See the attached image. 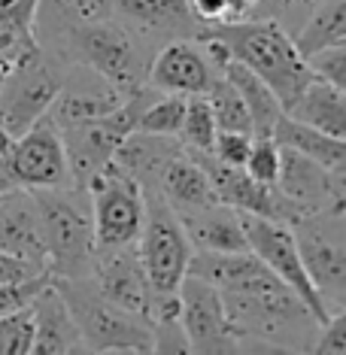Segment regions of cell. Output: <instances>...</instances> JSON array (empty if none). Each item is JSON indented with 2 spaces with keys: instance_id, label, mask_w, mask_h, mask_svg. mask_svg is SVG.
I'll list each match as a JSON object with an SVG mask.
<instances>
[{
  "instance_id": "6da1fadb",
  "label": "cell",
  "mask_w": 346,
  "mask_h": 355,
  "mask_svg": "<svg viewBox=\"0 0 346 355\" xmlns=\"http://www.w3.org/2000/svg\"><path fill=\"white\" fill-rule=\"evenodd\" d=\"M222 304L240 349L313 352L322 325L283 279L270 277L252 288L222 292Z\"/></svg>"
},
{
  "instance_id": "7a4b0ae2",
  "label": "cell",
  "mask_w": 346,
  "mask_h": 355,
  "mask_svg": "<svg viewBox=\"0 0 346 355\" xmlns=\"http://www.w3.org/2000/svg\"><path fill=\"white\" fill-rule=\"evenodd\" d=\"M207 31L228 46L231 61H240L246 70H252L277 94V101L283 103V112L292 107L295 98L304 92V85L313 79L292 34L286 28H279L273 19L246 15L240 21L213 25Z\"/></svg>"
},
{
  "instance_id": "3957f363",
  "label": "cell",
  "mask_w": 346,
  "mask_h": 355,
  "mask_svg": "<svg viewBox=\"0 0 346 355\" xmlns=\"http://www.w3.org/2000/svg\"><path fill=\"white\" fill-rule=\"evenodd\" d=\"M37 204L40 237L46 246V270L52 279L88 277L94 258V225L88 189L64 185V189L31 191Z\"/></svg>"
},
{
  "instance_id": "277c9868",
  "label": "cell",
  "mask_w": 346,
  "mask_h": 355,
  "mask_svg": "<svg viewBox=\"0 0 346 355\" xmlns=\"http://www.w3.org/2000/svg\"><path fill=\"white\" fill-rule=\"evenodd\" d=\"M64 64H85L94 73H101L122 98L140 92L146 85L152 52L143 46L131 31L122 28L116 19H103L94 25H83L64 34L58 43L46 46Z\"/></svg>"
},
{
  "instance_id": "5b68a950",
  "label": "cell",
  "mask_w": 346,
  "mask_h": 355,
  "mask_svg": "<svg viewBox=\"0 0 346 355\" xmlns=\"http://www.w3.org/2000/svg\"><path fill=\"white\" fill-rule=\"evenodd\" d=\"M52 282L70 306L85 352H152L149 319L110 304L88 277Z\"/></svg>"
},
{
  "instance_id": "8992f818",
  "label": "cell",
  "mask_w": 346,
  "mask_h": 355,
  "mask_svg": "<svg viewBox=\"0 0 346 355\" xmlns=\"http://www.w3.org/2000/svg\"><path fill=\"white\" fill-rule=\"evenodd\" d=\"M301 264L328 316L346 310V204L307 213L292 225Z\"/></svg>"
},
{
  "instance_id": "52a82bcc",
  "label": "cell",
  "mask_w": 346,
  "mask_h": 355,
  "mask_svg": "<svg viewBox=\"0 0 346 355\" xmlns=\"http://www.w3.org/2000/svg\"><path fill=\"white\" fill-rule=\"evenodd\" d=\"M67 64L58 61L43 46L21 52L0 76V125L6 137L25 134L37 119L49 112L55 94L61 92Z\"/></svg>"
},
{
  "instance_id": "ba28073f",
  "label": "cell",
  "mask_w": 346,
  "mask_h": 355,
  "mask_svg": "<svg viewBox=\"0 0 346 355\" xmlns=\"http://www.w3.org/2000/svg\"><path fill=\"white\" fill-rule=\"evenodd\" d=\"M155 94H158L155 88L143 85L140 92L128 94L110 116H101V119H94V122H83V125L58 128L73 185L85 189L88 180L110 164L112 155H116V149L122 146V140L134 131L140 110L146 107Z\"/></svg>"
},
{
  "instance_id": "9c48e42d",
  "label": "cell",
  "mask_w": 346,
  "mask_h": 355,
  "mask_svg": "<svg viewBox=\"0 0 346 355\" xmlns=\"http://www.w3.org/2000/svg\"><path fill=\"white\" fill-rule=\"evenodd\" d=\"M0 182L10 189H64L70 180L67 155H64L61 131L49 116L37 119L25 134L12 137L0 152Z\"/></svg>"
},
{
  "instance_id": "30bf717a",
  "label": "cell",
  "mask_w": 346,
  "mask_h": 355,
  "mask_svg": "<svg viewBox=\"0 0 346 355\" xmlns=\"http://www.w3.org/2000/svg\"><path fill=\"white\" fill-rule=\"evenodd\" d=\"M137 252L143 258L152 292H176L189 270L191 243L182 231L180 219L158 191H146V216L137 237Z\"/></svg>"
},
{
  "instance_id": "8fae6325",
  "label": "cell",
  "mask_w": 346,
  "mask_h": 355,
  "mask_svg": "<svg viewBox=\"0 0 346 355\" xmlns=\"http://www.w3.org/2000/svg\"><path fill=\"white\" fill-rule=\"evenodd\" d=\"M88 200H92L94 249L137 243L146 216V195L119 164H110L88 180Z\"/></svg>"
},
{
  "instance_id": "7c38bea8",
  "label": "cell",
  "mask_w": 346,
  "mask_h": 355,
  "mask_svg": "<svg viewBox=\"0 0 346 355\" xmlns=\"http://www.w3.org/2000/svg\"><path fill=\"white\" fill-rule=\"evenodd\" d=\"M240 225H243L249 252L259 255L273 277L283 279L286 286L307 304V310L319 319V325H325L331 316H328L325 304H322V297L316 295V288H313L307 270H304L292 228H288L286 222L264 219V216H252V213H240Z\"/></svg>"
},
{
  "instance_id": "4fadbf2b",
  "label": "cell",
  "mask_w": 346,
  "mask_h": 355,
  "mask_svg": "<svg viewBox=\"0 0 346 355\" xmlns=\"http://www.w3.org/2000/svg\"><path fill=\"white\" fill-rule=\"evenodd\" d=\"M180 322H182V331H186L189 352H207V355L243 352L237 334L228 325V316H225L222 292L213 282L191 277V273L182 277V282H180Z\"/></svg>"
},
{
  "instance_id": "5bb4252c",
  "label": "cell",
  "mask_w": 346,
  "mask_h": 355,
  "mask_svg": "<svg viewBox=\"0 0 346 355\" xmlns=\"http://www.w3.org/2000/svg\"><path fill=\"white\" fill-rule=\"evenodd\" d=\"M277 191L301 216L346 204V171H331L295 149L279 146Z\"/></svg>"
},
{
  "instance_id": "9a60e30c",
  "label": "cell",
  "mask_w": 346,
  "mask_h": 355,
  "mask_svg": "<svg viewBox=\"0 0 346 355\" xmlns=\"http://www.w3.org/2000/svg\"><path fill=\"white\" fill-rule=\"evenodd\" d=\"M88 279L94 282V288L110 304L122 306V310L134 313V316L149 319L152 288H149L146 270H143V258L137 252V243L94 249Z\"/></svg>"
},
{
  "instance_id": "2e32d148",
  "label": "cell",
  "mask_w": 346,
  "mask_h": 355,
  "mask_svg": "<svg viewBox=\"0 0 346 355\" xmlns=\"http://www.w3.org/2000/svg\"><path fill=\"white\" fill-rule=\"evenodd\" d=\"M112 19L152 52L171 40H195L204 31L186 0H116Z\"/></svg>"
},
{
  "instance_id": "e0dca14e",
  "label": "cell",
  "mask_w": 346,
  "mask_h": 355,
  "mask_svg": "<svg viewBox=\"0 0 346 355\" xmlns=\"http://www.w3.org/2000/svg\"><path fill=\"white\" fill-rule=\"evenodd\" d=\"M122 101H125L122 94L101 73H94L92 67H85V64H67L61 92L55 94L46 116L58 128H70V125H83V122H94L101 116H110Z\"/></svg>"
},
{
  "instance_id": "ac0fdd59",
  "label": "cell",
  "mask_w": 346,
  "mask_h": 355,
  "mask_svg": "<svg viewBox=\"0 0 346 355\" xmlns=\"http://www.w3.org/2000/svg\"><path fill=\"white\" fill-rule=\"evenodd\" d=\"M219 76L210 67L198 40H171L155 49L149 61L146 85L161 94H204L210 83Z\"/></svg>"
},
{
  "instance_id": "d6986e66",
  "label": "cell",
  "mask_w": 346,
  "mask_h": 355,
  "mask_svg": "<svg viewBox=\"0 0 346 355\" xmlns=\"http://www.w3.org/2000/svg\"><path fill=\"white\" fill-rule=\"evenodd\" d=\"M31 313H34V343H31L34 355L85 352L79 328L73 316H70V306L61 297L55 282H49V286H43L37 292V297L31 301Z\"/></svg>"
},
{
  "instance_id": "ffe728a7",
  "label": "cell",
  "mask_w": 346,
  "mask_h": 355,
  "mask_svg": "<svg viewBox=\"0 0 346 355\" xmlns=\"http://www.w3.org/2000/svg\"><path fill=\"white\" fill-rule=\"evenodd\" d=\"M0 249L46 268V246L40 237L37 204L28 189H0Z\"/></svg>"
},
{
  "instance_id": "44dd1931",
  "label": "cell",
  "mask_w": 346,
  "mask_h": 355,
  "mask_svg": "<svg viewBox=\"0 0 346 355\" xmlns=\"http://www.w3.org/2000/svg\"><path fill=\"white\" fill-rule=\"evenodd\" d=\"M176 219L186 231L191 249H200V252H243V249H249L240 213L222 200H216L210 207L176 213Z\"/></svg>"
},
{
  "instance_id": "7402d4cb",
  "label": "cell",
  "mask_w": 346,
  "mask_h": 355,
  "mask_svg": "<svg viewBox=\"0 0 346 355\" xmlns=\"http://www.w3.org/2000/svg\"><path fill=\"white\" fill-rule=\"evenodd\" d=\"M182 152V143L176 137H161L146 131H131L122 140V146L112 155V164H119L131 180L146 191H158L161 173L171 161Z\"/></svg>"
},
{
  "instance_id": "603a6c76",
  "label": "cell",
  "mask_w": 346,
  "mask_h": 355,
  "mask_svg": "<svg viewBox=\"0 0 346 355\" xmlns=\"http://www.w3.org/2000/svg\"><path fill=\"white\" fill-rule=\"evenodd\" d=\"M116 0H37L34 12V37L37 46H52L64 34L94 25V21L112 19Z\"/></svg>"
},
{
  "instance_id": "cb8c5ba5",
  "label": "cell",
  "mask_w": 346,
  "mask_h": 355,
  "mask_svg": "<svg viewBox=\"0 0 346 355\" xmlns=\"http://www.w3.org/2000/svg\"><path fill=\"white\" fill-rule=\"evenodd\" d=\"M158 195L171 204L173 213H186V209H198V207H210L216 204V191L210 180H207V171L200 167V161L191 155V152L182 149L171 164L164 167L158 182Z\"/></svg>"
},
{
  "instance_id": "d4e9b609",
  "label": "cell",
  "mask_w": 346,
  "mask_h": 355,
  "mask_svg": "<svg viewBox=\"0 0 346 355\" xmlns=\"http://www.w3.org/2000/svg\"><path fill=\"white\" fill-rule=\"evenodd\" d=\"M286 116L346 140V92L328 85L325 79L313 76L310 83L304 85V92L295 98L292 107L286 110Z\"/></svg>"
},
{
  "instance_id": "484cf974",
  "label": "cell",
  "mask_w": 346,
  "mask_h": 355,
  "mask_svg": "<svg viewBox=\"0 0 346 355\" xmlns=\"http://www.w3.org/2000/svg\"><path fill=\"white\" fill-rule=\"evenodd\" d=\"M273 140L286 149H295L301 155H307L319 164L331 167V171H346V143L340 137H331L319 128H310L304 122H297L292 116H279L277 128H273Z\"/></svg>"
},
{
  "instance_id": "4316f807",
  "label": "cell",
  "mask_w": 346,
  "mask_h": 355,
  "mask_svg": "<svg viewBox=\"0 0 346 355\" xmlns=\"http://www.w3.org/2000/svg\"><path fill=\"white\" fill-rule=\"evenodd\" d=\"M228 76V83L240 92V98L246 103L249 125H252V137H273L279 116H283V103L277 101V94L261 83L252 70H246L240 61H228V67L222 70Z\"/></svg>"
},
{
  "instance_id": "83f0119b",
  "label": "cell",
  "mask_w": 346,
  "mask_h": 355,
  "mask_svg": "<svg viewBox=\"0 0 346 355\" xmlns=\"http://www.w3.org/2000/svg\"><path fill=\"white\" fill-rule=\"evenodd\" d=\"M292 40L304 58L331 46H346V0H322L301 21Z\"/></svg>"
},
{
  "instance_id": "f1b7e54d",
  "label": "cell",
  "mask_w": 346,
  "mask_h": 355,
  "mask_svg": "<svg viewBox=\"0 0 346 355\" xmlns=\"http://www.w3.org/2000/svg\"><path fill=\"white\" fill-rule=\"evenodd\" d=\"M34 12L37 0H0V76L21 52L37 46Z\"/></svg>"
},
{
  "instance_id": "f546056e",
  "label": "cell",
  "mask_w": 346,
  "mask_h": 355,
  "mask_svg": "<svg viewBox=\"0 0 346 355\" xmlns=\"http://www.w3.org/2000/svg\"><path fill=\"white\" fill-rule=\"evenodd\" d=\"M207 103L213 110V119H216V128L219 131H243V134H252V125H249V112H246V103L240 98V92L228 83V76L219 73L210 83V88L204 92Z\"/></svg>"
},
{
  "instance_id": "4dcf8cb0",
  "label": "cell",
  "mask_w": 346,
  "mask_h": 355,
  "mask_svg": "<svg viewBox=\"0 0 346 355\" xmlns=\"http://www.w3.org/2000/svg\"><path fill=\"white\" fill-rule=\"evenodd\" d=\"M216 119L204 94H189L186 98V112H182V125L176 140L189 152H210L213 137H216Z\"/></svg>"
},
{
  "instance_id": "1f68e13d",
  "label": "cell",
  "mask_w": 346,
  "mask_h": 355,
  "mask_svg": "<svg viewBox=\"0 0 346 355\" xmlns=\"http://www.w3.org/2000/svg\"><path fill=\"white\" fill-rule=\"evenodd\" d=\"M182 112H186V98L182 94H155L137 116L134 131L161 134V137H176L182 125Z\"/></svg>"
},
{
  "instance_id": "d6a6232c",
  "label": "cell",
  "mask_w": 346,
  "mask_h": 355,
  "mask_svg": "<svg viewBox=\"0 0 346 355\" xmlns=\"http://www.w3.org/2000/svg\"><path fill=\"white\" fill-rule=\"evenodd\" d=\"M243 171L249 180H255L259 185L277 189V176H279V143L273 137H252V146L243 161Z\"/></svg>"
},
{
  "instance_id": "836d02e7",
  "label": "cell",
  "mask_w": 346,
  "mask_h": 355,
  "mask_svg": "<svg viewBox=\"0 0 346 355\" xmlns=\"http://www.w3.org/2000/svg\"><path fill=\"white\" fill-rule=\"evenodd\" d=\"M31 343H34L31 304L0 316V355H31Z\"/></svg>"
},
{
  "instance_id": "e575fe53",
  "label": "cell",
  "mask_w": 346,
  "mask_h": 355,
  "mask_svg": "<svg viewBox=\"0 0 346 355\" xmlns=\"http://www.w3.org/2000/svg\"><path fill=\"white\" fill-rule=\"evenodd\" d=\"M322 0H259V3L249 10V15L255 19H273L279 28H286L288 34H295L301 28V21L316 10Z\"/></svg>"
},
{
  "instance_id": "d590c367",
  "label": "cell",
  "mask_w": 346,
  "mask_h": 355,
  "mask_svg": "<svg viewBox=\"0 0 346 355\" xmlns=\"http://www.w3.org/2000/svg\"><path fill=\"white\" fill-rule=\"evenodd\" d=\"M189 10L204 28L213 25H228V21H240L249 15V0H186Z\"/></svg>"
},
{
  "instance_id": "8d00e7d4",
  "label": "cell",
  "mask_w": 346,
  "mask_h": 355,
  "mask_svg": "<svg viewBox=\"0 0 346 355\" xmlns=\"http://www.w3.org/2000/svg\"><path fill=\"white\" fill-rule=\"evenodd\" d=\"M304 61H307L310 73L316 79H325L328 85L346 92V46H331V49L313 52Z\"/></svg>"
},
{
  "instance_id": "74e56055",
  "label": "cell",
  "mask_w": 346,
  "mask_h": 355,
  "mask_svg": "<svg viewBox=\"0 0 346 355\" xmlns=\"http://www.w3.org/2000/svg\"><path fill=\"white\" fill-rule=\"evenodd\" d=\"M249 146H252V134H243V131H216L210 155L219 158L222 164L243 167V161L249 155Z\"/></svg>"
},
{
  "instance_id": "f35d334b",
  "label": "cell",
  "mask_w": 346,
  "mask_h": 355,
  "mask_svg": "<svg viewBox=\"0 0 346 355\" xmlns=\"http://www.w3.org/2000/svg\"><path fill=\"white\" fill-rule=\"evenodd\" d=\"M149 328H152V352H189V340L180 316L152 319Z\"/></svg>"
},
{
  "instance_id": "ab89813d",
  "label": "cell",
  "mask_w": 346,
  "mask_h": 355,
  "mask_svg": "<svg viewBox=\"0 0 346 355\" xmlns=\"http://www.w3.org/2000/svg\"><path fill=\"white\" fill-rule=\"evenodd\" d=\"M313 352H325V355H346V310L334 313L325 325L319 328Z\"/></svg>"
},
{
  "instance_id": "60d3db41",
  "label": "cell",
  "mask_w": 346,
  "mask_h": 355,
  "mask_svg": "<svg viewBox=\"0 0 346 355\" xmlns=\"http://www.w3.org/2000/svg\"><path fill=\"white\" fill-rule=\"evenodd\" d=\"M37 273H49V270L40 268L34 261H28V258H21V255H12V252H3V249H0V286L31 279V277H37Z\"/></svg>"
},
{
  "instance_id": "b9f144b4",
  "label": "cell",
  "mask_w": 346,
  "mask_h": 355,
  "mask_svg": "<svg viewBox=\"0 0 346 355\" xmlns=\"http://www.w3.org/2000/svg\"><path fill=\"white\" fill-rule=\"evenodd\" d=\"M255 3H259V0H249V6H255Z\"/></svg>"
}]
</instances>
